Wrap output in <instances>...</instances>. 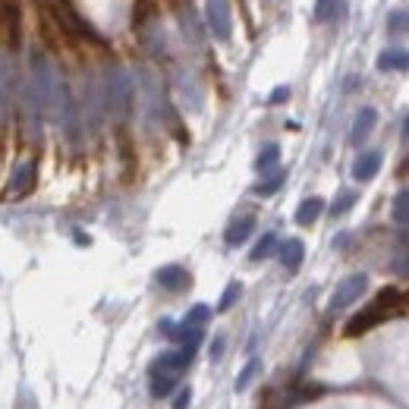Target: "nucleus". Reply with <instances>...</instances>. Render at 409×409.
I'll return each mask as SVG.
<instances>
[{
  "label": "nucleus",
  "mask_w": 409,
  "mask_h": 409,
  "mask_svg": "<svg viewBox=\"0 0 409 409\" xmlns=\"http://www.w3.org/2000/svg\"><path fill=\"white\" fill-rule=\"evenodd\" d=\"M406 302H409V296L403 293V290H397V286H384L381 293L375 296V302H372L368 308H362V312L347 324V337H359V334H365V331H372V327H378L388 315L400 312Z\"/></svg>",
  "instance_id": "f257e3e1"
},
{
  "label": "nucleus",
  "mask_w": 409,
  "mask_h": 409,
  "mask_svg": "<svg viewBox=\"0 0 409 409\" xmlns=\"http://www.w3.org/2000/svg\"><path fill=\"white\" fill-rule=\"evenodd\" d=\"M365 286H368L365 274H353L349 280H343V284L337 286V293L331 296V312H340V308H347L349 302H356L362 293H365Z\"/></svg>",
  "instance_id": "f03ea898"
},
{
  "label": "nucleus",
  "mask_w": 409,
  "mask_h": 409,
  "mask_svg": "<svg viewBox=\"0 0 409 409\" xmlns=\"http://www.w3.org/2000/svg\"><path fill=\"white\" fill-rule=\"evenodd\" d=\"M0 26L7 28V38L13 48L22 41V7L19 0H0Z\"/></svg>",
  "instance_id": "7ed1b4c3"
},
{
  "label": "nucleus",
  "mask_w": 409,
  "mask_h": 409,
  "mask_svg": "<svg viewBox=\"0 0 409 409\" xmlns=\"http://www.w3.org/2000/svg\"><path fill=\"white\" fill-rule=\"evenodd\" d=\"M157 284L167 286V290H186V286H189V274L177 265L161 268V271H157Z\"/></svg>",
  "instance_id": "20e7f679"
},
{
  "label": "nucleus",
  "mask_w": 409,
  "mask_h": 409,
  "mask_svg": "<svg viewBox=\"0 0 409 409\" xmlns=\"http://www.w3.org/2000/svg\"><path fill=\"white\" fill-rule=\"evenodd\" d=\"M378 167H381V155H378V151H368V155H362L359 161H356L353 177L359 180V183H365V180H372L378 173Z\"/></svg>",
  "instance_id": "39448f33"
},
{
  "label": "nucleus",
  "mask_w": 409,
  "mask_h": 409,
  "mask_svg": "<svg viewBox=\"0 0 409 409\" xmlns=\"http://www.w3.org/2000/svg\"><path fill=\"white\" fill-rule=\"evenodd\" d=\"M302 255H306V249H302L299 239H286L284 249H280V259H284L286 271H296V268L302 265Z\"/></svg>",
  "instance_id": "423d86ee"
},
{
  "label": "nucleus",
  "mask_w": 409,
  "mask_h": 409,
  "mask_svg": "<svg viewBox=\"0 0 409 409\" xmlns=\"http://www.w3.org/2000/svg\"><path fill=\"white\" fill-rule=\"evenodd\" d=\"M208 16H211L214 32H218L220 38H227V35H230V16H227V7L220 0H211V3H208Z\"/></svg>",
  "instance_id": "0eeeda50"
},
{
  "label": "nucleus",
  "mask_w": 409,
  "mask_h": 409,
  "mask_svg": "<svg viewBox=\"0 0 409 409\" xmlns=\"http://www.w3.org/2000/svg\"><path fill=\"white\" fill-rule=\"evenodd\" d=\"M252 230H255V220L252 218H239L236 224H230V230H227V243H230V245L245 243Z\"/></svg>",
  "instance_id": "6e6552de"
},
{
  "label": "nucleus",
  "mask_w": 409,
  "mask_h": 409,
  "mask_svg": "<svg viewBox=\"0 0 409 409\" xmlns=\"http://www.w3.org/2000/svg\"><path fill=\"white\" fill-rule=\"evenodd\" d=\"M321 211H324V202H321V198H306V202L299 204V211H296V220H299L302 227H308Z\"/></svg>",
  "instance_id": "1a4fd4ad"
},
{
  "label": "nucleus",
  "mask_w": 409,
  "mask_h": 409,
  "mask_svg": "<svg viewBox=\"0 0 409 409\" xmlns=\"http://www.w3.org/2000/svg\"><path fill=\"white\" fill-rule=\"evenodd\" d=\"M375 120H378L375 110H362V114L356 116V123H353V142H362V139H365L368 132H372Z\"/></svg>",
  "instance_id": "9d476101"
},
{
  "label": "nucleus",
  "mask_w": 409,
  "mask_h": 409,
  "mask_svg": "<svg viewBox=\"0 0 409 409\" xmlns=\"http://www.w3.org/2000/svg\"><path fill=\"white\" fill-rule=\"evenodd\" d=\"M381 69H409V51H388L378 60Z\"/></svg>",
  "instance_id": "9b49d317"
},
{
  "label": "nucleus",
  "mask_w": 409,
  "mask_h": 409,
  "mask_svg": "<svg viewBox=\"0 0 409 409\" xmlns=\"http://www.w3.org/2000/svg\"><path fill=\"white\" fill-rule=\"evenodd\" d=\"M32 183H35V167H32V164H26V167L16 173L13 186H16V192H19V195H26V192L32 189Z\"/></svg>",
  "instance_id": "f8f14e48"
},
{
  "label": "nucleus",
  "mask_w": 409,
  "mask_h": 409,
  "mask_svg": "<svg viewBox=\"0 0 409 409\" xmlns=\"http://www.w3.org/2000/svg\"><path fill=\"white\" fill-rule=\"evenodd\" d=\"M394 220L397 224H409V189L394 198Z\"/></svg>",
  "instance_id": "ddd939ff"
},
{
  "label": "nucleus",
  "mask_w": 409,
  "mask_h": 409,
  "mask_svg": "<svg viewBox=\"0 0 409 409\" xmlns=\"http://www.w3.org/2000/svg\"><path fill=\"white\" fill-rule=\"evenodd\" d=\"M274 245H277V236L274 233H268V236H261L259 239V245L252 249V261H261V259H268V255L274 252Z\"/></svg>",
  "instance_id": "4468645a"
},
{
  "label": "nucleus",
  "mask_w": 409,
  "mask_h": 409,
  "mask_svg": "<svg viewBox=\"0 0 409 409\" xmlns=\"http://www.w3.org/2000/svg\"><path fill=\"white\" fill-rule=\"evenodd\" d=\"M259 368H261V362H259V359L249 362V365L243 368V375L236 378V390H245V388H249V384H252V378L259 375Z\"/></svg>",
  "instance_id": "2eb2a0df"
},
{
  "label": "nucleus",
  "mask_w": 409,
  "mask_h": 409,
  "mask_svg": "<svg viewBox=\"0 0 409 409\" xmlns=\"http://www.w3.org/2000/svg\"><path fill=\"white\" fill-rule=\"evenodd\" d=\"M173 388H177V378H151V394H155V397H167V394H171V390Z\"/></svg>",
  "instance_id": "dca6fc26"
},
{
  "label": "nucleus",
  "mask_w": 409,
  "mask_h": 409,
  "mask_svg": "<svg viewBox=\"0 0 409 409\" xmlns=\"http://www.w3.org/2000/svg\"><path fill=\"white\" fill-rule=\"evenodd\" d=\"M337 7H340V0H318V10H315V16L324 22V19H331V16H334Z\"/></svg>",
  "instance_id": "f3484780"
},
{
  "label": "nucleus",
  "mask_w": 409,
  "mask_h": 409,
  "mask_svg": "<svg viewBox=\"0 0 409 409\" xmlns=\"http://www.w3.org/2000/svg\"><path fill=\"white\" fill-rule=\"evenodd\" d=\"M208 315H211V312H208V306H195L189 315H186V327H192V324H202V321H208Z\"/></svg>",
  "instance_id": "a211bd4d"
},
{
  "label": "nucleus",
  "mask_w": 409,
  "mask_h": 409,
  "mask_svg": "<svg viewBox=\"0 0 409 409\" xmlns=\"http://www.w3.org/2000/svg\"><path fill=\"white\" fill-rule=\"evenodd\" d=\"M189 403H192V390L189 388L177 390V397H173V409H189Z\"/></svg>",
  "instance_id": "6ab92c4d"
},
{
  "label": "nucleus",
  "mask_w": 409,
  "mask_h": 409,
  "mask_svg": "<svg viewBox=\"0 0 409 409\" xmlns=\"http://www.w3.org/2000/svg\"><path fill=\"white\" fill-rule=\"evenodd\" d=\"M277 155H280V151H277V145H271V148H268L265 155L259 157V171H268V167H271V164L277 161Z\"/></svg>",
  "instance_id": "aec40b11"
},
{
  "label": "nucleus",
  "mask_w": 409,
  "mask_h": 409,
  "mask_svg": "<svg viewBox=\"0 0 409 409\" xmlns=\"http://www.w3.org/2000/svg\"><path fill=\"white\" fill-rule=\"evenodd\" d=\"M236 296H239V284H230V286H227V293H224V299H220V312H224V308H230L233 302H236Z\"/></svg>",
  "instance_id": "412c9836"
},
{
  "label": "nucleus",
  "mask_w": 409,
  "mask_h": 409,
  "mask_svg": "<svg viewBox=\"0 0 409 409\" xmlns=\"http://www.w3.org/2000/svg\"><path fill=\"white\" fill-rule=\"evenodd\" d=\"M280 183H284V173H277V177H274V180H268V183H261V186H259V195H271V192L277 189Z\"/></svg>",
  "instance_id": "4be33fe9"
},
{
  "label": "nucleus",
  "mask_w": 409,
  "mask_h": 409,
  "mask_svg": "<svg viewBox=\"0 0 409 409\" xmlns=\"http://www.w3.org/2000/svg\"><path fill=\"white\" fill-rule=\"evenodd\" d=\"M353 202H356V192H347V195H340V198H337V204H334V214H343Z\"/></svg>",
  "instance_id": "5701e85b"
},
{
  "label": "nucleus",
  "mask_w": 409,
  "mask_h": 409,
  "mask_svg": "<svg viewBox=\"0 0 409 409\" xmlns=\"http://www.w3.org/2000/svg\"><path fill=\"white\" fill-rule=\"evenodd\" d=\"M390 28H409V13H400V16H394V19H390Z\"/></svg>",
  "instance_id": "b1692460"
},
{
  "label": "nucleus",
  "mask_w": 409,
  "mask_h": 409,
  "mask_svg": "<svg viewBox=\"0 0 409 409\" xmlns=\"http://www.w3.org/2000/svg\"><path fill=\"white\" fill-rule=\"evenodd\" d=\"M220 353H224V340H214V347H211V356H214V359H218Z\"/></svg>",
  "instance_id": "393cba45"
},
{
  "label": "nucleus",
  "mask_w": 409,
  "mask_h": 409,
  "mask_svg": "<svg viewBox=\"0 0 409 409\" xmlns=\"http://www.w3.org/2000/svg\"><path fill=\"white\" fill-rule=\"evenodd\" d=\"M284 98H286V89H277V92H274V98H271V101L277 104V101H284Z\"/></svg>",
  "instance_id": "a878e982"
}]
</instances>
